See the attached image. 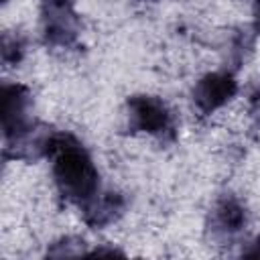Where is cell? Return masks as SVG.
<instances>
[{"label":"cell","mask_w":260,"mask_h":260,"mask_svg":"<svg viewBox=\"0 0 260 260\" xmlns=\"http://www.w3.org/2000/svg\"><path fill=\"white\" fill-rule=\"evenodd\" d=\"M43 152L53 158V177L59 193L73 203H87L98 195L100 175L87 150L69 134L43 140Z\"/></svg>","instance_id":"obj_1"},{"label":"cell","mask_w":260,"mask_h":260,"mask_svg":"<svg viewBox=\"0 0 260 260\" xmlns=\"http://www.w3.org/2000/svg\"><path fill=\"white\" fill-rule=\"evenodd\" d=\"M28 89L20 83L4 85L0 91V118H2V130L4 138L8 142H20L30 132L28 122Z\"/></svg>","instance_id":"obj_2"},{"label":"cell","mask_w":260,"mask_h":260,"mask_svg":"<svg viewBox=\"0 0 260 260\" xmlns=\"http://www.w3.org/2000/svg\"><path fill=\"white\" fill-rule=\"evenodd\" d=\"M128 118L134 130L152 136H165L173 130L169 108L154 95H132L128 100Z\"/></svg>","instance_id":"obj_3"},{"label":"cell","mask_w":260,"mask_h":260,"mask_svg":"<svg viewBox=\"0 0 260 260\" xmlns=\"http://www.w3.org/2000/svg\"><path fill=\"white\" fill-rule=\"evenodd\" d=\"M45 41L53 47H69L77 39V18L71 0H47L43 8Z\"/></svg>","instance_id":"obj_4"},{"label":"cell","mask_w":260,"mask_h":260,"mask_svg":"<svg viewBox=\"0 0 260 260\" xmlns=\"http://www.w3.org/2000/svg\"><path fill=\"white\" fill-rule=\"evenodd\" d=\"M238 91V83L230 73L215 71L203 75L193 87V102L201 114H213L225 106Z\"/></svg>","instance_id":"obj_5"},{"label":"cell","mask_w":260,"mask_h":260,"mask_svg":"<svg viewBox=\"0 0 260 260\" xmlns=\"http://www.w3.org/2000/svg\"><path fill=\"white\" fill-rule=\"evenodd\" d=\"M124 209V199L116 193H106L102 197H93L87 203L81 205L83 219L91 228H104L118 219V215Z\"/></svg>","instance_id":"obj_6"},{"label":"cell","mask_w":260,"mask_h":260,"mask_svg":"<svg viewBox=\"0 0 260 260\" xmlns=\"http://www.w3.org/2000/svg\"><path fill=\"white\" fill-rule=\"evenodd\" d=\"M246 223V211L234 197H223L213 209V230L223 236L240 232Z\"/></svg>","instance_id":"obj_7"},{"label":"cell","mask_w":260,"mask_h":260,"mask_svg":"<svg viewBox=\"0 0 260 260\" xmlns=\"http://www.w3.org/2000/svg\"><path fill=\"white\" fill-rule=\"evenodd\" d=\"M248 258H260V236L254 240V244L250 246V250L246 252Z\"/></svg>","instance_id":"obj_8"},{"label":"cell","mask_w":260,"mask_h":260,"mask_svg":"<svg viewBox=\"0 0 260 260\" xmlns=\"http://www.w3.org/2000/svg\"><path fill=\"white\" fill-rule=\"evenodd\" d=\"M254 12H256V18L260 22V0H256V6H254Z\"/></svg>","instance_id":"obj_9"}]
</instances>
